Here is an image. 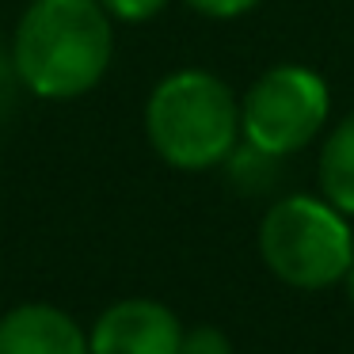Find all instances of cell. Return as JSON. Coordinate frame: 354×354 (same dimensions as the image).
Segmentation results:
<instances>
[{
	"mask_svg": "<svg viewBox=\"0 0 354 354\" xmlns=\"http://www.w3.org/2000/svg\"><path fill=\"white\" fill-rule=\"evenodd\" d=\"M115 62V19L100 0H31L12 31V69L46 103H73L100 88Z\"/></svg>",
	"mask_w": 354,
	"mask_h": 354,
	"instance_id": "1",
	"label": "cell"
},
{
	"mask_svg": "<svg viewBox=\"0 0 354 354\" xmlns=\"http://www.w3.org/2000/svg\"><path fill=\"white\" fill-rule=\"evenodd\" d=\"M145 138L176 171H209L240 145V100L217 73L176 69L145 100Z\"/></svg>",
	"mask_w": 354,
	"mask_h": 354,
	"instance_id": "2",
	"label": "cell"
},
{
	"mask_svg": "<svg viewBox=\"0 0 354 354\" xmlns=\"http://www.w3.org/2000/svg\"><path fill=\"white\" fill-rule=\"evenodd\" d=\"M259 255L278 282L293 290H328L354 263L351 217L324 194H286L259 221Z\"/></svg>",
	"mask_w": 354,
	"mask_h": 354,
	"instance_id": "3",
	"label": "cell"
},
{
	"mask_svg": "<svg viewBox=\"0 0 354 354\" xmlns=\"http://www.w3.org/2000/svg\"><path fill=\"white\" fill-rule=\"evenodd\" d=\"M331 115L328 80L297 62L270 65L252 80L240 100V133L244 145L274 156H293L308 149Z\"/></svg>",
	"mask_w": 354,
	"mask_h": 354,
	"instance_id": "4",
	"label": "cell"
},
{
	"mask_svg": "<svg viewBox=\"0 0 354 354\" xmlns=\"http://www.w3.org/2000/svg\"><path fill=\"white\" fill-rule=\"evenodd\" d=\"M183 324L156 297H122L88 328L92 354H179Z\"/></svg>",
	"mask_w": 354,
	"mask_h": 354,
	"instance_id": "5",
	"label": "cell"
},
{
	"mask_svg": "<svg viewBox=\"0 0 354 354\" xmlns=\"http://www.w3.org/2000/svg\"><path fill=\"white\" fill-rule=\"evenodd\" d=\"M0 354H92L88 328L50 301H24L0 316Z\"/></svg>",
	"mask_w": 354,
	"mask_h": 354,
	"instance_id": "6",
	"label": "cell"
},
{
	"mask_svg": "<svg viewBox=\"0 0 354 354\" xmlns=\"http://www.w3.org/2000/svg\"><path fill=\"white\" fill-rule=\"evenodd\" d=\"M316 171H320V194L339 214L354 217V115L324 138Z\"/></svg>",
	"mask_w": 354,
	"mask_h": 354,
	"instance_id": "7",
	"label": "cell"
},
{
	"mask_svg": "<svg viewBox=\"0 0 354 354\" xmlns=\"http://www.w3.org/2000/svg\"><path fill=\"white\" fill-rule=\"evenodd\" d=\"M179 354H232V339L214 324H194V328H183Z\"/></svg>",
	"mask_w": 354,
	"mask_h": 354,
	"instance_id": "8",
	"label": "cell"
},
{
	"mask_svg": "<svg viewBox=\"0 0 354 354\" xmlns=\"http://www.w3.org/2000/svg\"><path fill=\"white\" fill-rule=\"evenodd\" d=\"M100 4L115 24H149L168 8V0H100Z\"/></svg>",
	"mask_w": 354,
	"mask_h": 354,
	"instance_id": "9",
	"label": "cell"
},
{
	"mask_svg": "<svg viewBox=\"0 0 354 354\" xmlns=\"http://www.w3.org/2000/svg\"><path fill=\"white\" fill-rule=\"evenodd\" d=\"M183 4L206 19H240L252 8H259L263 0H183Z\"/></svg>",
	"mask_w": 354,
	"mask_h": 354,
	"instance_id": "10",
	"label": "cell"
},
{
	"mask_svg": "<svg viewBox=\"0 0 354 354\" xmlns=\"http://www.w3.org/2000/svg\"><path fill=\"white\" fill-rule=\"evenodd\" d=\"M343 286H346V297H351V305H354V263H351V270H346Z\"/></svg>",
	"mask_w": 354,
	"mask_h": 354,
	"instance_id": "11",
	"label": "cell"
},
{
	"mask_svg": "<svg viewBox=\"0 0 354 354\" xmlns=\"http://www.w3.org/2000/svg\"><path fill=\"white\" fill-rule=\"evenodd\" d=\"M0 42H4V27H0Z\"/></svg>",
	"mask_w": 354,
	"mask_h": 354,
	"instance_id": "12",
	"label": "cell"
}]
</instances>
